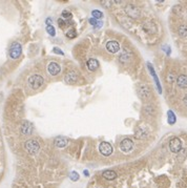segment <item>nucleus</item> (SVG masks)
Segmentation results:
<instances>
[{"label": "nucleus", "mask_w": 187, "mask_h": 188, "mask_svg": "<svg viewBox=\"0 0 187 188\" xmlns=\"http://www.w3.org/2000/svg\"><path fill=\"white\" fill-rule=\"evenodd\" d=\"M102 176H103L104 179L112 181V180H115L117 178V172L114 170H106V171H104Z\"/></svg>", "instance_id": "f3484780"}, {"label": "nucleus", "mask_w": 187, "mask_h": 188, "mask_svg": "<svg viewBox=\"0 0 187 188\" xmlns=\"http://www.w3.org/2000/svg\"><path fill=\"white\" fill-rule=\"evenodd\" d=\"M106 50L112 54H116L117 52H119L120 44L117 41H108L106 43Z\"/></svg>", "instance_id": "9d476101"}, {"label": "nucleus", "mask_w": 187, "mask_h": 188, "mask_svg": "<svg viewBox=\"0 0 187 188\" xmlns=\"http://www.w3.org/2000/svg\"><path fill=\"white\" fill-rule=\"evenodd\" d=\"M99 150L101 152L102 155H105V157H108L113 153V146L112 144L108 143V142H102L99 146Z\"/></svg>", "instance_id": "0eeeda50"}, {"label": "nucleus", "mask_w": 187, "mask_h": 188, "mask_svg": "<svg viewBox=\"0 0 187 188\" xmlns=\"http://www.w3.org/2000/svg\"><path fill=\"white\" fill-rule=\"evenodd\" d=\"M62 17L64 19H71V13L66 11V10H64V11L62 12Z\"/></svg>", "instance_id": "a878e982"}, {"label": "nucleus", "mask_w": 187, "mask_h": 188, "mask_svg": "<svg viewBox=\"0 0 187 188\" xmlns=\"http://www.w3.org/2000/svg\"><path fill=\"white\" fill-rule=\"evenodd\" d=\"M134 148V142L131 139H123L120 143V149L123 152H129Z\"/></svg>", "instance_id": "423d86ee"}, {"label": "nucleus", "mask_w": 187, "mask_h": 188, "mask_svg": "<svg viewBox=\"0 0 187 188\" xmlns=\"http://www.w3.org/2000/svg\"><path fill=\"white\" fill-rule=\"evenodd\" d=\"M183 102H184V104L187 106V95L184 96V98H183Z\"/></svg>", "instance_id": "c756f323"}, {"label": "nucleus", "mask_w": 187, "mask_h": 188, "mask_svg": "<svg viewBox=\"0 0 187 188\" xmlns=\"http://www.w3.org/2000/svg\"><path fill=\"white\" fill-rule=\"evenodd\" d=\"M77 79H78V75H77V73H76V72L68 73L67 75L65 76V78H64V80H65L66 83H69V84L75 83V82L77 81Z\"/></svg>", "instance_id": "ddd939ff"}, {"label": "nucleus", "mask_w": 187, "mask_h": 188, "mask_svg": "<svg viewBox=\"0 0 187 188\" xmlns=\"http://www.w3.org/2000/svg\"><path fill=\"white\" fill-rule=\"evenodd\" d=\"M84 173H85V176H88V171H87V170H85V171H84Z\"/></svg>", "instance_id": "2f4dec72"}, {"label": "nucleus", "mask_w": 187, "mask_h": 188, "mask_svg": "<svg viewBox=\"0 0 187 188\" xmlns=\"http://www.w3.org/2000/svg\"><path fill=\"white\" fill-rule=\"evenodd\" d=\"M138 94L142 99L144 100H148L152 96V92H150V88L148 87V85L146 84H140L138 86Z\"/></svg>", "instance_id": "20e7f679"}, {"label": "nucleus", "mask_w": 187, "mask_h": 188, "mask_svg": "<svg viewBox=\"0 0 187 188\" xmlns=\"http://www.w3.org/2000/svg\"><path fill=\"white\" fill-rule=\"evenodd\" d=\"M86 65H87V69H88L89 71L94 72V71H96V69L99 67V62H98V60L92 58V59H89L88 61H87Z\"/></svg>", "instance_id": "4468645a"}, {"label": "nucleus", "mask_w": 187, "mask_h": 188, "mask_svg": "<svg viewBox=\"0 0 187 188\" xmlns=\"http://www.w3.org/2000/svg\"><path fill=\"white\" fill-rule=\"evenodd\" d=\"M169 149L171 152H179L182 149V141L179 138H172L169 142Z\"/></svg>", "instance_id": "39448f33"}, {"label": "nucleus", "mask_w": 187, "mask_h": 188, "mask_svg": "<svg viewBox=\"0 0 187 188\" xmlns=\"http://www.w3.org/2000/svg\"><path fill=\"white\" fill-rule=\"evenodd\" d=\"M129 58H131V55L126 54V51H125L124 53H123V54L120 56L119 60H120V62H121V63H126V62H128Z\"/></svg>", "instance_id": "6ab92c4d"}, {"label": "nucleus", "mask_w": 187, "mask_h": 188, "mask_svg": "<svg viewBox=\"0 0 187 188\" xmlns=\"http://www.w3.org/2000/svg\"><path fill=\"white\" fill-rule=\"evenodd\" d=\"M148 134V129L146 128L145 126H140L138 127L136 130V138L137 139H143L144 137H146Z\"/></svg>", "instance_id": "f8f14e48"}, {"label": "nucleus", "mask_w": 187, "mask_h": 188, "mask_svg": "<svg viewBox=\"0 0 187 188\" xmlns=\"http://www.w3.org/2000/svg\"><path fill=\"white\" fill-rule=\"evenodd\" d=\"M58 24H59L61 27H63L64 25H65V22H64L62 19H58Z\"/></svg>", "instance_id": "cd10ccee"}, {"label": "nucleus", "mask_w": 187, "mask_h": 188, "mask_svg": "<svg viewBox=\"0 0 187 188\" xmlns=\"http://www.w3.org/2000/svg\"><path fill=\"white\" fill-rule=\"evenodd\" d=\"M46 22H48V25H52V19H50V18H48L46 19Z\"/></svg>", "instance_id": "7c9ffc66"}, {"label": "nucleus", "mask_w": 187, "mask_h": 188, "mask_svg": "<svg viewBox=\"0 0 187 188\" xmlns=\"http://www.w3.org/2000/svg\"><path fill=\"white\" fill-rule=\"evenodd\" d=\"M168 76H169V77H167V79H168V81H169V82H173V81H175V76L173 75V74H168Z\"/></svg>", "instance_id": "bb28decb"}, {"label": "nucleus", "mask_w": 187, "mask_h": 188, "mask_svg": "<svg viewBox=\"0 0 187 188\" xmlns=\"http://www.w3.org/2000/svg\"><path fill=\"white\" fill-rule=\"evenodd\" d=\"M33 129H34V126L33 124L29 121H25L21 124V127H20V132L24 136H30L32 132H33Z\"/></svg>", "instance_id": "6e6552de"}, {"label": "nucleus", "mask_w": 187, "mask_h": 188, "mask_svg": "<svg viewBox=\"0 0 187 188\" xmlns=\"http://www.w3.org/2000/svg\"><path fill=\"white\" fill-rule=\"evenodd\" d=\"M69 178H71V181H78V180H79V174H78L77 171H73V172L69 174Z\"/></svg>", "instance_id": "393cba45"}, {"label": "nucleus", "mask_w": 187, "mask_h": 188, "mask_svg": "<svg viewBox=\"0 0 187 188\" xmlns=\"http://www.w3.org/2000/svg\"><path fill=\"white\" fill-rule=\"evenodd\" d=\"M46 32H48L51 36H55V34H56V32H55V27H54L53 25H48V26H46Z\"/></svg>", "instance_id": "5701e85b"}, {"label": "nucleus", "mask_w": 187, "mask_h": 188, "mask_svg": "<svg viewBox=\"0 0 187 188\" xmlns=\"http://www.w3.org/2000/svg\"><path fill=\"white\" fill-rule=\"evenodd\" d=\"M24 147H25V149H27V151L30 153V155H36L37 152H38L39 148H40V146H39V143L37 142L36 140H29L25 142V145H24Z\"/></svg>", "instance_id": "7ed1b4c3"}, {"label": "nucleus", "mask_w": 187, "mask_h": 188, "mask_svg": "<svg viewBox=\"0 0 187 188\" xmlns=\"http://www.w3.org/2000/svg\"><path fill=\"white\" fill-rule=\"evenodd\" d=\"M43 82H44V79L40 75H33L29 78V85L34 90L40 88L42 86Z\"/></svg>", "instance_id": "f257e3e1"}, {"label": "nucleus", "mask_w": 187, "mask_h": 188, "mask_svg": "<svg viewBox=\"0 0 187 188\" xmlns=\"http://www.w3.org/2000/svg\"><path fill=\"white\" fill-rule=\"evenodd\" d=\"M179 35L182 37V38H186L187 37V26L186 25H182L179 29Z\"/></svg>", "instance_id": "a211bd4d"}, {"label": "nucleus", "mask_w": 187, "mask_h": 188, "mask_svg": "<svg viewBox=\"0 0 187 188\" xmlns=\"http://www.w3.org/2000/svg\"><path fill=\"white\" fill-rule=\"evenodd\" d=\"M66 36H67L68 38H71V39L76 38V36H77V34H76V31H75V30H69L67 33H66Z\"/></svg>", "instance_id": "b1692460"}, {"label": "nucleus", "mask_w": 187, "mask_h": 188, "mask_svg": "<svg viewBox=\"0 0 187 188\" xmlns=\"http://www.w3.org/2000/svg\"><path fill=\"white\" fill-rule=\"evenodd\" d=\"M21 53H22V46L20 43L17 41L13 42L10 48V57L12 59H17L21 56Z\"/></svg>", "instance_id": "f03ea898"}, {"label": "nucleus", "mask_w": 187, "mask_h": 188, "mask_svg": "<svg viewBox=\"0 0 187 188\" xmlns=\"http://www.w3.org/2000/svg\"><path fill=\"white\" fill-rule=\"evenodd\" d=\"M89 23L92 24V26H95L96 29H99V27L102 26V22H100V21H97L96 19H94V18L89 19Z\"/></svg>", "instance_id": "4be33fe9"}, {"label": "nucleus", "mask_w": 187, "mask_h": 188, "mask_svg": "<svg viewBox=\"0 0 187 188\" xmlns=\"http://www.w3.org/2000/svg\"><path fill=\"white\" fill-rule=\"evenodd\" d=\"M177 84L181 88H186L187 87V75H181L179 76L177 79Z\"/></svg>", "instance_id": "2eb2a0df"}, {"label": "nucleus", "mask_w": 187, "mask_h": 188, "mask_svg": "<svg viewBox=\"0 0 187 188\" xmlns=\"http://www.w3.org/2000/svg\"><path fill=\"white\" fill-rule=\"evenodd\" d=\"M66 144H67V140H66L65 138L63 137H58L55 139V145L57 147H59V148H63V147L66 146Z\"/></svg>", "instance_id": "dca6fc26"}, {"label": "nucleus", "mask_w": 187, "mask_h": 188, "mask_svg": "<svg viewBox=\"0 0 187 188\" xmlns=\"http://www.w3.org/2000/svg\"><path fill=\"white\" fill-rule=\"evenodd\" d=\"M125 12H126V14H127L129 17H133V18L138 17V16L140 15V11L134 5H128L127 7L125 9Z\"/></svg>", "instance_id": "9b49d317"}, {"label": "nucleus", "mask_w": 187, "mask_h": 188, "mask_svg": "<svg viewBox=\"0 0 187 188\" xmlns=\"http://www.w3.org/2000/svg\"><path fill=\"white\" fill-rule=\"evenodd\" d=\"M61 67L57 62H50L48 65V73L51 76H57L60 74Z\"/></svg>", "instance_id": "1a4fd4ad"}, {"label": "nucleus", "mask_w": 187, "mask_h": 188, "mask_svg": "<svg viewBox=\"0 0 187 188\" xmlns=\"http://www.w3.org/2000/svg\"><path fill=\"white\" fill-rule=\"evenodd\" d=\"M92 18L94 19H100V18H102L103 17V14H102L100 11H98V10H95V11H92Z\"/></svg>", "instance_id": "412c9836"}, {"label": "nucleus", "mask_w": 187, "mask_h": 188, "mask_svg": "<svg viewBox=\"0 0 187 188\" xmlns=\"http://www.w3.org/2000/svg\"><path fill=\"white\" fill-rule=\"evenodd\" d=\"M54 53H56V54H60V55H63V52L60 51V50H58L57 48H54Z\"/></svg>", "instance_id": "c85d7f7f"}, {"label": "nucleus", "mask_w": 187, "mask_h": 188, "mask_svg": "<svg viewBox=\"0 0 187 188\" xmlns=\"http://www.w3.org/2000/svg\"><path fill=\"white\" fill-rule=\"evenodd\" d=\"M175 113H172L171 111H168V123H169L170 125H173L175 123Z\"/></svg>", "instance_id": "aec40b11"}]
</instances>
